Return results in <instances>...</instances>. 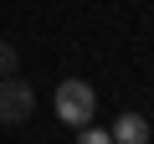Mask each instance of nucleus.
Listing matches in <instances>:
<instances>
[{"mask_svg": "<svg viewBox=\"0 0 154 144\" xmlns=\"http://www.w3.org/2000/svg\"><path fill=\"white\" fill-rule=\"evenodd\" d=\"M16 67H21V52H16V46H11L5 36H0V77H11Z\"/></svg>", "mask_w": 154, "mask_h": 144, "instance_id": "4", "label": "nucleus"}, {"mask_svg": "<svg viewBox=\"0 0 154 144\" xmlns=\"http://www.w3.org/2000/svg\"><path fill=\"white\" fill-rule=\"evenodd\" d=\"M57 118L62 124H72V129H82V124H93V113H98V93H93V83H82V77H67V83H57Z\"/></svg>", "mask_w": 154, "mask_h": 144, "instance_id": "1", "label": "nucleus"}, {"mask_svg": "<svg viewBox=\"0 0 154 144\" xmlns=\"http://www.w3.org/2000/svg\"><path fill=\"white\" fill-rule=\"evenodd\" d=\"M108 134H113V144H149V139H154L149 118H144V113H134V108H128V113H118Z\"/></svg>", "mask_w": 154, "mask_h": 144, "instance_id": "3", "label": "nucleus"}, {"mask_svg": "<svg viewBox=\"0 0 154 144\" xmlns=\"http://www.w3.org/2000/svg\"><path fill=\"white\" fill-rule=\"evenodd\" d=\"M77 144H113V134H108V129H93V124H82V129H77Z\"/></svg>", "mask_w": 154, "mask_h": 144, "instance_id": "5", "label": "nucleus"}, {"mask_svg": "<svg viewBox=\"0 0 154 144\" xmlns=\"http://www.w3.org/2000/svg\"><path fill=\"white\" fill-rule=\"evenodd\" d=\"M36 113V88L26 77H0V124H26Z\"/></svg>", "mask_w": 154, "mask_h": 144, "instance_id": "2", "label": "nucleus"}]
</instances>
